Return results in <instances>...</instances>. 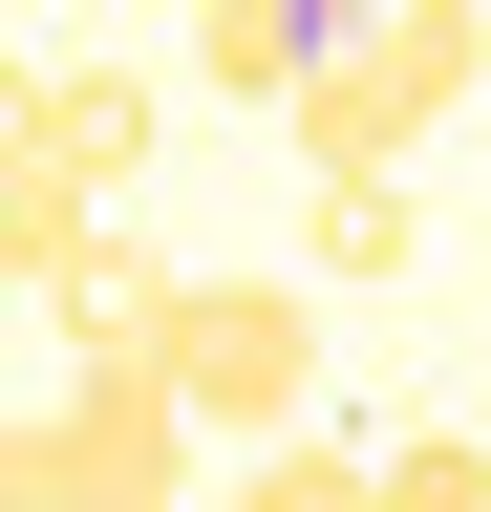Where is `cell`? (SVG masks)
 <instances>
[{
	"instance_id": "6da1fadb",
	"label": "cell",
	"mask_w": 491,
	"mask_h": 512,
	"mask_svg": "<svg viewBox=\"0 0 491 512\" xmlns=\"http://www.w3.org/2000/svg\"><path fill=\"white\" fill-rule=\"evenodd\" d=\"M150 384H171L193 448H299V427H321V299H299V278H171Z\"/></svg>"
},
{
	"instance_id": "7a4b0ae2",
	"label": "cell",
	"mask_w": 491,
	"mask_h": 512,
	"mask_svg": "<svg viewBox=\"0 0 491 512\" xmlns=\"http://www.w3.org/2000/svg\"><path fill=\"white\" fill-rule=\"evenodd\" d=\"M470 86H491V22H470V0H385V22H342V43H321V86L278 107V128H299V192L406 171V150H427Z\"/></svg>"
},
{
	"instance_id": "3957f363",
	"label": "cell",
	"mask_w": 491,
	"mask_h": 512,
	"mask_svg": "<svg viewBox=\"0 0 491 512\" xmlns=\"http://www.w3.org/2000/svg\"><path fill=\"white\" fill-rule=\"evenodd\" d=\"M214 448L171 427V384H43L0 406V512H193Z\"/></svg>"
},
{
	"instance_id": "277c9868",
	"label": "cell",
	"mask_w": 491,
	"mask_h": 512,
	"mask_svg": "<svg viewBox=\"0 0 491 512\" xmlns=\"http://www.w3.org/2000/svg\"><path fill=\"white\" fill-rule=\"evenodd\" d=\"M150 150H171V86H150V64H129V43H43V150H22V171H65L86 214H107Z\"/></svg>"
},
{
	"instance_id": "5b68a950",
	"label": "cell",
	"mask_w": 491,
	"mask_h": 512,
	"mask_svg": "<svg viewBox=\"0 0 491 512\" xmlns=\"http://www.w3.org/2000/svg\"><path fill=\"white\" fill-rule=\"evenodd\" d=\"M406 278H427V192H406V171L299 192V299H406Z\"/></svg>"
},
{
	"instance_id": "8992f818",
	"label": "cell",
	"mask_w": 491,
	"mask_h": 512,
	"mask_svg": "<svg viewBox=\"0 0 491 512\" xmlns=\"http://www.w3.org/2000/svg\"><path fill=\"white\" fill-rule=\"evenodd\" d=\"M65 320V384H150V320H171V256L150 235H86V278L43 299Z\"/></svg>"
},
{
	"instance_id": "52a82bcc",
	"label": "cell",
	"mask_w": 491,
	"mask_h": 512,
	"mask_svg": "<svg viewBox=\"0 0 491 512\" xmlns=\"http://www.w3.org/2000/svg\"><path fill=\"white\" fill-rule=\"evenodd\" d=\"M321 0H214V22H193V107H299V86H321Z\"/></svg>"
},
{
	"instance_id": "ba28073f",
	"label": "cell",
	"mask_w": 491,
	"mask_h": 512,
	"mask_svg": "<svg viewBox=\"0 0 491 512\" xmlns=\"http://www.w3.org/2000/svg\"><path fill=\"white\" fill-rule=\"evenodd\" d=\"M86 235H107V214H86L65 171H0V299H65V278H86Z\"/></svg>"
},
{
	"instance_id": "9c48e42d",
	"label": "cell",
	"mask_w": 491,
	"mask_h": 512,
	"mask_svg": "<svg viewBox=\"0 0 491 512\" xmlns=\"http://www.w3.org/2000/svg\"><path fill=\"white\" fill-rule=\"evenodd\" d=\"M363 512H491V448L470 427H385L363 448Z\"/></svg>"
},
{
	"instance_id": "30bf717a",
	"label": "cell",
	"mask_w": 491,
	"mask_h": 512,
	"mask_svg": "<svg viewBox=\"0 0 491 512\" xmlns=\"http://www.w3.org/2000/svg\"><path fill=\"white\" fill-rule=\"evenodd\" d=\"M214 512H363V448L342 427H299V448H235V491Z\"/></svg>"
},
{
	"instance_id": "8fae6325",
	"label": "cell",
	"mask_w": 491,
	"mask_h": 512,
	"mask_svg": "<svg viewBox=\"0 0 491 512\" xmlns=\"http://www.w3.org/2000/svg\"><path fill=\"white\" fill-rule=\"evenodd\" d=\"M43 150V43H0V171Z\"/></svg>"
},
{
	"instance_id": "7c38bea8",
	"label": "cell",
	"mask_w": 491,
	"mask_h": 512,
	"mask_svg": "<svg viewBox=\"0 0 491 512\" xmlns=\"http://www.w3.org/2000/svg\"><path fill=\"white\" fill-rule=\"evenodd\" d=\"M470 448H491V384H470Z\"/></svg>"
}]
</instances>
